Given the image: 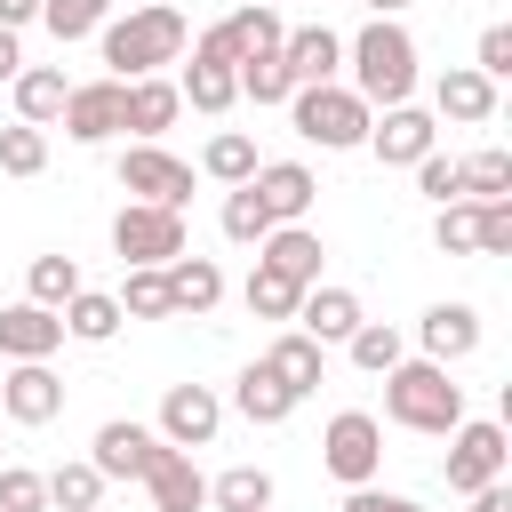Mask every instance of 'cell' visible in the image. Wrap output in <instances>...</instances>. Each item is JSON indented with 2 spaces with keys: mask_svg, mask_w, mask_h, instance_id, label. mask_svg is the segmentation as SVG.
Returning <instances> with one entry per match:
<instances>
[{
  "mask_svg": "<svg viewBox=\"0 0 512 512\" xmlns=\"http://www.w3.org/2000/svg\"><path fill=\"white\" fill-rule=\"evenodd\" d=\"M200 168H208L216 184H248V176H256V136H240V128H224V136H208V152H200Z\"/></svg>",
  "mask_w": 512,
  "mask_h": 512,
  "instance_id": "cell-33",
  "label": "cell"
},
{
  "mask_svg": "<svg viewBox=\"0 0 512 512\" xmlns=\"http://www.w3.org/2000/svg\"><path fill=\"white\" fill-rule=\"evenodd\" d=\"M160 272H168V304H176V312H216V304H224V272H216L208 256H168Z\"/></svg>",
  "mask_w": 512,
  "mask_h": 512,
  "instance_id": "cell-26",
  "label": "cell"
},
{
  "mask_svg": "<svg viewBox=\"0 0 512 512\" xmlns=\"http://www.w3.org/2000/svg\"><path fill=\"white\" fill-rule=\"evenodd\" d=\"M64 96H72V80H64L56 64H24V72H16V120L48 128V120L64 112Z\"/></svg>",
  "mask_w": 512,
  "mask_h": 512,
  "instance_id": "cell-27",
  "label": "cell"
},
{
  "mask_svg": "<svg viewBox=\"0 0 512 512\" xmlns=\"http://www.w3.org/2000/svg\"><path fill=\"white\" fill-rule=\"evenodd\" d=\"M120 192L160 200V208H184V200H192V168H184L176 152H160V144H128V152H120Z\"/></svg>",
  "mask_w": 512,
  "mask_h": 512,
  "instance_id": "cell-10",
  "label": "cell"
},
{
  "mask_svg": "<svg viewBox=\"0 0 512 512\" xmlns=\"http://www.w3.org/2000/svg\"><path fill=\"white\" fill-rule=\"evenodd\" d=\"M216 424H224V400L208 384H168V400H160V440L168 448H208Z\"/></svg>",
  "mask_w": 512,
  "mask_h": 512,
  "instance_id": "cell-15",
  "label": "cell"
},
{
  "mask_svg": "<svg viewBox=\"0 0 512 512\" xmlns=\"http://www.w3.org/2000/svg\"><path fill=\"white\" fill-rule=\"evenodd\" d=\"M264 232H272V216H264V200H256L248 184H232V192H224V240H240V248H256Z\"/></svg>",
  "mask_w": 512,
  "mask_h": 512,
  "instance_id": "cell-40",
  "label": "cell"
},
{
  "mask_svg": "<svg viewBox=\"0 0 512 512\" xmlns=\"http://www.w3.org/2000/svg\"><path fill=\"white\" fill-rule=\"evenodd\" d=\"M280 64H288V80H296V88H312V80H336V64H344V40H336L328 24L280 32Z\"/></svg>",
  "mask_w": 512,
  "mask_h": 512,
  "instance_id": "cell-21",
  "label": "cell"
},
{
  "mask_svg": "<svg viewBox=\"0 0 512 512\" xmlns=\"http://www.w3.org/2000/svg\"><path fill=\"white\" fill-rule=\"evenodd\" d=\"M32 16H40V0H0V24H8V32H16V24H32Z\"/></svg>",
  "mask_w": 512,
  "mask_h": 512,
  "instance_id": "cell-49",
  "label": "cell"
},
{
  "mask_svg": "<svg viewBox=\"0 0 512 512\" xmlns=\"http://www.w3.org/2000/svg\"><path fill=\"white\" fill-rule=\"evenodd\" d=\"M416 336H424V360H472L480 352V312L472 304H432L424 320H416Z\"/></svg>",
  "mask_w": 512,
  "mask_h": 512,
  "instance_id": "cell-20",
  "label": "cell"
},
{
  "mask_svg": "<svg viewBox=\"0 0 512 512\" xmlns=\"http://www.w3.org/2000/svg\"><path fill=\"white\" fill-rule=\"evenodd\" d=\"M344 56H352V96L360 104H408V88H416V40L392 16H368Z\"/></svg>",
  "mask_w": 512,
  "mask_h": 512,
  "instance_id": "cell-2",
  "label": "cell"
},
{
  "mask_svg": "<svg viewBox=\"0 0 512 512\" xmlns=\"http://www.w3.org/2000/svg\"><path fill=\"white\" fill-rule=\"evenodd\" d=\"M320 232H304V224H272L264 240H256V264H272L280 280H296V288H312L320 280Z\"/></svg>",
  "mask_w": 512,
  "mask_h": 512,
  "instance_id": "cell-18",
  "label": "cell"
},
{
  "mask_svg": "<svg viewBox=\"0 0 512 512\" xmlns=\"http://www.w3.org/2000/svg\"><path fill=\"white\" fill-rule=\"evenodd\" d=\"M432 144H440V128H432V112H416V104H384V120H368V152H376L384 168H416Z\"/></svg>",
  "mask_w": 512,
  "mask_h": 512,
  "instance_id": "cell-13",
  "label": "cell"
},
{
  "mask_svg": "<svg viewBox=\"0 0 512 512\" xmlns=\"http://www.w3.org/2000/svg\"><path fill=\"white\" fill-rule=\"evenodd\" d=\"M40 168H48V136H40L32 120L0 128V176H40Z\"/></svg>",
  "mask_w": 512,
  "mask_h": 512,
  "instance_id": "cell-39",
  "label": "cell"
},
{
  "mask_svg": "<svg viewBox=\"0 0 512 512\" xmlns=\"http://www.w3.org/2000/svg\"><path fill=\"white\" fill-rule=\"evenodd\" d=\"M456 176H464V192L472 200H512V152H472V160H456Z\"/></svg>",
  "mask_w": 512,
  "mask_h": 512,
  "instance_id": "cell-35",
  "label": "cell"
},
{
  "mask_svg": "<svg viewBox=\"0 0 512 512\" xmlns=\"http://www.w3.org/2000/svg\"><path fill=\"white\" fill-rule=\"evenodd\" d=\"M472 256H512V200H472Z\"/></svg>",
  "mask_w": 512,
  "mask_h": 512,
  "instance_id": "cell-41",
  "label": "cell"
},
{
  "mask_svg": "<svg viewBox=\"0 0 512 512\" xmlns=\"http://www.w3.org/2000/svg\"><path fill=\"white\" fill-rule=\"evenodd\" d=\"M0 408H8V424H56L64 416V376L48 360H8L0 368Z\"/></svg>",
  "mask_w": 512,
  "mask_h": 512,
  "instance_id": "cell-9",
  "label": "cell"
},
{
  "mask_svg": "<svg viewBox=\"0 0 512 512\" xmlns=\"http://www.w3.org/2000/svg\"><path fill=\"white\" fill-rule=\"evenodd\" d=\"M344 512H424V504H416V496H384V488L368 480V488H352V496H344Z\"/></svg>",
  "mask_w": 512,
  "mask_h": 512,
  "instance_id": "cell-46",
  "label": "cell"
},
{
  "mask_svg": "<svg viewBox=\"0 0 512 512\" xmlns=\"http://www.w3.org/2000/svg\"><path fill=\"white\" fill-rule=\"evenodd\" d=\"M240 40H232V24H208L200 40H192V64H184V80H176V96L192 104V112H232V96H240Z\"/></svg>",
  "mask_w": 512,
  "mask_h": 512,
  "instance_id": "cell-5",
  "label": "cell"
},
{
  "mask_svg": "<svg viewBox=\"0 0 512 512\" xmlns=\"http://www.w3.org/2000/svg\"><path fill=\"white\" fill-rule=\"evenodd\" d=\"M104 16H112V0H40V24L56 40H88V32H104Z\"/></svg>",
  "mask_w": 512,
  "mask_h": 512,
  "instance_id": "cell-38",
  "label": "cell"
},
{
  "mask_svg": "<svg viewBox=\"0 0 512 512\" xmlns=\"http://www.w3.org/2000/svg\"><path fill=\"white\" fill-rule=\"evenodd\" d=\"M16 72H24V48H16V32L0 24V80H16Z\"/></svg>",
  "mask_w": 512,
  "mask_h": 512,
  "instance_id": "cell-48",
  "label": "cell"
},
{
  "mask_svg": "<svg viewBox=\"0 0 512 512\" xmlns=\"http://www.w3.org/2000/svg\"><path fill=\"white\" fill-rule=\"evenodd\" d=\"M24 296H32V304H48V312H64V304L80 296V264H72V256H32Z\"/></svg>",
  "mask_w": 512,
  "mask_h": 512,
  "instance_id": "cell-32",
  "label": "cell"
},
{
  "mask_svg": "<svg viewBox=\"0 0 512 512\" xmlns=\"http://www.w3.org/2000/svg\"><path fill=\"white\" fill-rule=\"evenodd\" d=\"M232 408H240L248 424H288V416H296V392H288L264 360H248V368H240V384H232Z\"/></svg>",
  "mask_w": 512,
  "mask_h": 512,
  "instance_id": "cell-25",
  "label": "cell"
},
{
  "mask_svg": "<svg viewBox=\"0 0 512 512\" xmlns=\"http://www.w3.org/2000/svg\"><path fill=\"white\" fill-rule=\"evenodd\" d=\"M320 464H328L344 488H368V480H376V464H384V424H376L368 408L328 416V432H320Z\"/></svg>",
  "mask_w": 512,
  "mask_h": 512,
  "instance_id": "cell-7",
  "label": "cell"
},
{
  "mask_svg": "<svg viewBox=\"0 0 512 512\" xmlns=\"http://www.w3.org/2000/svg\"><path fill=\"white\" fill-rule=\"evenodd\" d=\"M208 504L216 512H272V472L264 464H232L224 480H208Z\"/></svg>",
  "mask_w": 512,
  "mask_h": 512,
  "instance_id": "cell-29",
  "label": "cell"
},
{
  "mask_svg": "<svg viewBox=\"0 0 512 512\" xmlns=\"http://www.w3.org/2000/svg\"><path fill=\"white\" fill-rule=\"evenodd\" d=\"M296 328H304L312 344H344V336L360 328V296H352V288H320V280H312V288L296 296Z\"/></svg>",
  "mask_w": 512,
  "mask_h": 512,
  "instance_id": "cell-19",
  "label": "cell"
},
{
  "mask_svg": "<svg viewBox=\"0 0 512 512\" xmlns=\"http://www.w3.org/2000/svg\"><path fill=\"white\" fill-rule=\"evenodd\" d=\"M504 464H512V448H504V424H456L448 432V488L456 496H472V488H488V480H504Z\"/></svg>",
  "mask_w": 512,
  "mask_h": 512,
  "instance_id": "cell-8",
  "label": "cell"
},
{
  "mask_svg": "<svg viewBox=\"0 0 512 512\" xmlns=\"http://www.w3.org/2000/svg\"><path fill=\"white\" fill-rule=\"evenodd\" d=\"M120 328V296H96V288H80L72 304H64V336H80V344H104Z\"/></svg>",
  "mask_w": 512,
  "mask_h": 512,
  "instance_id": "cell-34",
  "label": "cell"
},
{
  "mask_svg": "<svg viewBox=\"0 0 512 512\" xmlns=\"http://www.w3.org/2000/svg\"><path fill=\"white\" fill-rule=\"evenodd\" d=\"M248 192L264 200V216H272V224H304V208L320 200V176H312L304 160H256Z\"/></svg>",
  "mask_w": 512,
  "mask_h": 512,
  "instance_id": "cell-14",
  "label": "cell"
},
{
  "mask_svg": "<svg viewBox=\"0 0 512 512\" xmlns=\"http://www.w3.org/2000/svg\"><path fill=\"white\" fill-rule=\"evenodd\" d=\"M432 104H440V120L480 128V120H496V80H488V72H472V64H448V72L432 80Z\"/></svg>",
  "mask_w": 512,
  "mask_h": 512,
  "instance_id": "cell-17",
  "label": "cell"
},
{
  "mask_svg": "<svg viewBox=\"0 0 512 512\" xmlns=\"http://www.w3.org/2000/svg\"><path fill=\"white\" fill-rule=\"evenodd\" d=\"M472 512H512V488H504V480H488V488H472Z\"/></svg>",
  "mask_w": 512,
  "mask_h": 512,
  "instance_id": "cell-47",
  "label": "cell"
},
{
  "mask_svg": "<svg viewBox=\"0 0 512 512\" xmlns=\"http://www.w3.org/2000/svg\"><path fill=\"white\" fill-rule=\"evenodd\" d=\"M176 304H168V272L160 264H128V280H120V320H168Z\"/></svg>",
  "mask_w": 512,
  "mask_h": 512,
  "instance_id": "cell-30",
  "label": "cell"
},
{
  "mask_svg": "<svg viewBox=\"0 0 512 512\" xmlns=\"http://www.w3.org/2000/svg\"><path fill=\"white\" fill-rule=\"evenodd\" d=\"M144 488H152V512H200V504H208V480L192 472L184 448H160L152 472H144Z\"/></svg>",
  "mask_w": 512,
  "mask_h": 512,
  "instance_id": "cell-22",
  "label": "cell"
},
{
  "mask_svg": "<svg viewBox=\"0 0 512 512\" xmlns=\"http://www.w3.org/2000/svg\"><path fill=\"white\" fill-rule=\"evenodd\" d=\"M184 112V96H176V80H160V72H144V80H128V104H120V128H136L144 144L168 128Z\"/></svg>",
  "mask_w": 512,
  "mask_h": 512,
  "instance_id": "cell-23",
  "label": "cell"
},
{
  "mask_svg": "<svg viewBox=\"0 0 512 512\" xmlns=\"http://www.w3.org/2000/svg\"><path fill=\"white\" fill-rule=\"evenodd\" d=\"M160 448H168V440H160L152 424H128V416H112V424H96V448H88V464H96L104 480H144Z\"/></svg>",
  "mask_w": 512,
  "mask_h": 512,
  "instance_id": "cell-12",
  "label": "cell"
},
{
  "mask_svg": "<svg viewBox=\"0 0 512 512\" xmlns=\"http://www.w3.org/2000/svg\"><path fill=\"white\" fill-rule=\"evenodd\" d=\"M64 344V312H48V304H8L0 312V360H48Z\"/></svg>",
  "mask_w": 512,
  "mask_h": 512,
  "instance_id": "cell-16",
  "label": "cell"
},
{
  "mask_svg": "<svg viewBox=\"0 0 512 512\" xmlns=\"http://www.w3.org/2000/svg\"><path fill=\"white\" fill-rule=\"evenodd\" d=\"M416 184H424L440 208H448V200H464V176H456V160H440V152H424V160H416Z\"/></svg>",
  "mask_w": 512,
  "mask_h": 512,
  "instance_id": "cell-44",
  "label": "cell"
},
{
  "mask_svg": "<svg viewBox=\"0 0 512 512\" xmlns=\"http://www.w3.org/2000/svg\"><path fill=\"white\" fill-rule=\"evenodd\" d=\"M288 120H296V136H304V144H320V152H352V144H368L376 104H360V96H352V88H336V80H312V88H296V96H288Z\"/></svg>",
  "mask_w": 512,
  "mask_h": 512,
  "instance_id": "cell-4",
  "label": "cell"
},
{
  "mask_svg": "<svg viewBox=\"0 0 512 512\" xmlns=\"http://www.w3.org/2000/svg\"><path fill=\"white\" fill-rule=\"evenodd\" d=\"M344 352H352V368H368V376H384V368L400 360V328H392V320H360V328L344 336Z\"/></svg>",
  "mask_w": 512,
  "mask_h": 512,
  "instance_id": "cell-37",
  "label": "cell"
},
{
  "mask_svg": "<svg viewBox=\"0 0 512 512\" xmlns=\"http://www.w3.org/2000/svg\"><path fill=\"white\" fill-rule=\"evenodd\" d=\"M40 480H48V512H96L104 504V472L96 464H56Z\"/></svg>",
  "mask_w": 512,
  "mask_h": 512,
  "instance_id": "cell-31",
  "label": "cell"
},
{
  "mask_svg": "<svg viewBox=\"0 0 512 512\" xmlns=\"http://www.w3.org/2000/svg\"><path fill=\"white\" fill-rule=\"evenodd\" d=\"M232 72H240V96H248V104H288V96H296V80H288L280 48H248Z\"/></svg>",
  "mask_w": 512,
  "mask_h": 512,
  "instance_id": "cell-28",
  "label": "cell"
},
{
  "mask_svg": "<svg viewBox=\"0 0 512 512\" xmlns=\"http://www.w3.org/2000/svg\"><path fill=\"white\" fill-rule=\"evenodd\" d=\"M112 248H120V264H168V256H184V208L128 200L112 216Z\"/></svg>",
  "mask_w": 512,
  "mask_h": 512,
  "instance_id": "cell-6",
  "label": "cell"
},
{
  "mask_svg": "<svg viewBox=\"0 0 512 512\" xmlns=\"http://www.w3.org/2000/svg\"><path fill=\"white\" fill-rule=\"evenodd\" d=\"M264 368H272V376H280V384H288V392L304 400V392H312V384L328 376V344H312L304 328H288V336H272V352H264Z\"/></svg>",
  "mask_w": 512,
  "mask_h": 512,
  "instance_id": "cell-24",
  "label": "cell"
},
{
  "mask_svg": "<svg viewBox=\"0 0 512 512\" xmlns=\"http://www.w3.org/2000/svg\"><path fill=\"white\" fill-rule=\"evenodd\" d=\"M384 416L408 432H456L464 424V384H448L440 360H392L384 368Z\"/></svg>",
  "mask_w": 512,
  "mask_h": 512,
  "instance_id": "cell-1",
  "label": "cell"
},
{
  "mask_svg": "<svg viewBox=\"0 0 512 512\" xmlns=\"http://www.w3.org/2000/svg\"><path fill=\"white\" fill-rule=\"evenodd\" d=\"M400 8H408V0H368V16H400Z\"/></svg>",
  "mask_w": 512,
  "mask_h": 512,
  "instance_id": "cell-50",
  "label": "cell"
},
{
  "mask_svg": "<svg viewBox=\"0 0 512 512\" xmlns=\"http://www.w3.org/2000/svg\"><path fill=\"white\" fill-rule=\"evenodd\" d=\"M120 104H128V80H80L56 120H64L72 144H112L120 136Z\"/></svg>",
  "mask_w": 512,
  "mask_h": 512,
  "instance_id": "cell-11",
  "label": "cell"
},
{
  "mask_svg": "<svg viewBox=\"0 0 512 512\" xmlns=\"http://www.w3.org/2000/svg\"><path fill=\"white\" fill-rule=\"evenodd\" d=\"M0 512H48V480L24 464H0Z\"/></svg>",
  "mask_w": 512,
  "mask_h": 512,
  "instance_id": "cell-42",
  "label": "cell"
},
{
  "mask_svg": "<svg viewBox=\"0 0 512 512\" xmlns=\"http://www.w3.org/2000/svg\"><path fill=\"white\" fill-rule=\"evenodd\" d=\"M184 56V16L176 8H128L120 24H104V64H112V80H144V72H160V64H176Z\"/></svg>",
  "mask_w": 512,
  "mask_h": 512,
  "instance_id": "cell-3",
  "label": "cell"
},
{
  "mask_svg": "<svg viewBox=\"0 0 512 512\" xmlns=\"http://www.w3.org/2000/svg\"><path fill=\"white\" fill-rule=\"evenodd\" d=\"M472 72L512 80V24H488V32H480V64H472Z\"/></svg>",
  "mask_w": 512,
  "mask_h": 512,
  "instance_id": "cell-45",
  "label": "cell"
},
{
  "mask_svg": "<svg viewBox=\"0 0 512 512\" xmlns=\"http://www.w3.org/2000/svg\"><path fill=\"white\" fill-rule=\"evenodd\" d=\"M0 368H8V360H0Z\"/></svg>",
  "mask_w": 512,
  "mask_h": 512,
  "instance_id": "cell-51",
  "label": "cell"
},
{
  "mask_svg": "<svg viewBox=\"0 0 512 512\" xmlns=\"http://www.w3.org/2000/svg\"><path fill=\"white\" fill-rule=\"evenodd\" d=\"M432 240H440V256H472V200H448L432 216Z\"/></svg>",
  "mask_w": 512,
  "mask_h": 512,
  "instance_id": "cell-43",
  "label": "cell"
},
{
  "mask_svg": "<svg viewBox=\"0 0 512 512\" xmlns=\"http://www.w3.org/2000/svg\"><path fill=\"white\" fill-rule=\"evenodd\" d=\"M240 296H248V312H256V320H296V296H304V288H296V280H280L272 264H256Z\"/></svg>",
  "mask_w": 512,
  "mask_h": 512,
  "instance_id": "cell-36",
  "label": "cell"
}]
</instances>
